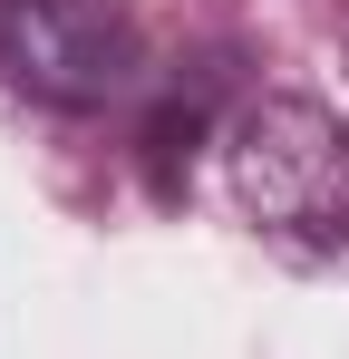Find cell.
Segmentation results:
<instances>
[{
	"mask_svg": "<svg viewBox=\"0 0 349 359\" xmlns=\"http://www.w3.org/2000/svg\"><path fill=\"white\" fill-rule=\"evenodd\" d=\"M233 204L291 252L349 243V126L320 97H252L224 136Z\"/></svg>",
	"mask_w": 349,
	"mask_h": 359,
	"instance_id": "1",
	"label": "cell"
},
{
	"mask_svg": "<svg viewBox=\"0 0 349 359\" xmlns=\"http://www.w3.org/2000/svg\"><path fill=\"white\" fill-rule=\"evenodd\" d=\"M0 78L39 107H107L136 78L126 0H0Z\"/></svg>",
	"mask_w": 349,
	"mask_h": 359,
	"instance_id": "2",
	"label": "cell"
}]
</instances>
